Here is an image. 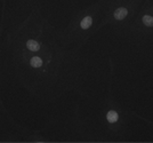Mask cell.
I'll use <instances>...</instances> for the list:
<instances>
[{
    "mask_svg": "<svg viewBox=\"0 0 153 143\" xmlns=\"http://www.w3.org/2000/svg\"><path fill=\"white\" fill-rule=\"evenodd\" d=\"M143 23L146 26H153V17L150 15H145L143 17Z\"/></svg>",
    "mask_w": 153,
    "mask_h": 143,
    "instance_id": "obj_6",
    "label": "cell"
},
{
    "mask_svg": "<svg viewBox=\"0 0 153 143\" xmlns=\"http://www.w3.org/2000/svg\"><path fill=\"white\" fill-rule=\"evenodd\" d=\"M26 47H27L30 51H32V52H37L39 48H40V45H39V42H37L36 40H27Z\"/></svg>",
    "mask_w": 153,
    "mask_h": 143,
    "instance_id": "obj_2",
    "label": "cell"
},
{
    "mask_svg": "<svg viewBox=\"0 0 153 143\" xmlns=\"http://www.w3.org/2000/svg\"><path fill=\"white\" fill-rule=\"evenodd\" d=\"M128 14V10L126 8H118L117 10L114 12V17L117 20H123L126 16H127Z\"/></svg>",
    "mask_w": 153,
    "mask_h": 143,
    "instance_id": "obj_1",
    "label": "cell"
},
{
    "mask_svg": "<svg viewBox=\"0 0 153 143\" xmlns=\"http://www.w3.org/2000/svg\"><path fill=\"white\" fill-rule=\"evenodd\" d=\"M31 65L33 68H40V66L42 65V60L40 59V57L34 56V57L31 59Z\"/></svg>",
    "mask_w": 153,
    "mask_h": 143,
    "instance_id": "obj_5",
    "label": "cell"
},
{
    "mask_svg": "<svg viewBox=\"0 0 153 143\" xmlns=\"http://www.w3.org/2000/svg\"><path fill=\"white\" fill-rule=\"evenodd\" d=\"M91 24H93V19H91L90 16H86V17L81 21V23H80L81 28L85 29V30H86V29H88V28H90Z\"/></svg>",
    "mask_w": 153,
    "mask_h": 143,
    "instance_id": "obj_3",
    "label": "cell"
},
{
    "mask_svg": "<svg viewBox=\"0 0 153 143\" xmlns=\"http://www.w3.org/2000/svg\"><path fill=\"white\" fill-rule=\"evenodd\" d=\"M106 118H108V123H115L117 120H118V118H119V116H118V113L115 112V111H108V115H106Z\"/></svg>",
    "mask_w": 153,
    "mask_h": 143,
    "instance_id": "obj_4",
    "label": "cell"
}]
</instances>
